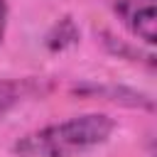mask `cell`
Listing matches in <instances>:
<instances>
[{"label":"cell","instance_id":"cell-4","mask_svg":"<svg viewBox=\"0 0 157 157\" xmlns=\"http://www.w3.org/2000/svg\"><path fill=\"white\" fill-rule=\"evenodd\" d=\"M7 15H10V2H7V0H0V42H2V37H5Z\"/></svg>","mask_w":157,"mask_h":157},{"label":"cell","instance_id":"cell-3","mask_svg":"<svg viewBox=\"0 0 157 157\" xmlns=\"http://www.w3.org/2000/svg\"><path fill=\"white\" fill-rule=\"evenodd\" d=\"M29 91L27 81H15V78H0V120L25 98Z\"/></svg>","mask_w":157,"mask_h":157},{"label":"cell","instance_id":"cell-1","mask_svg":"<svg viewBox=\"0 0 157 157\" xmlns=\"http://www.w3.org/2000/svg\"><path fill=\"white\" fill-rule=\"evenodd\" d=\"M115 130V120L105 113H83L59 123H49L15 140L17 157H76L103 145Z\"/></svg>","mask_w":157,"mask_h":157},{"label":"cell","instance_id":"cell-2","mask_svg":"<svg viewBox=\"0 0 157 157\" xmlns=\"http://www.w3.org/2000/svg\"><path fill=\"white\" fill-rule=\"evenodd\" d=\"M157 0H110V7L115 17L123 22V27L142 39L147 47L157 42V15H155Z\"/></svg>","mask_w":157,"mask_h":157}]
</instances>
